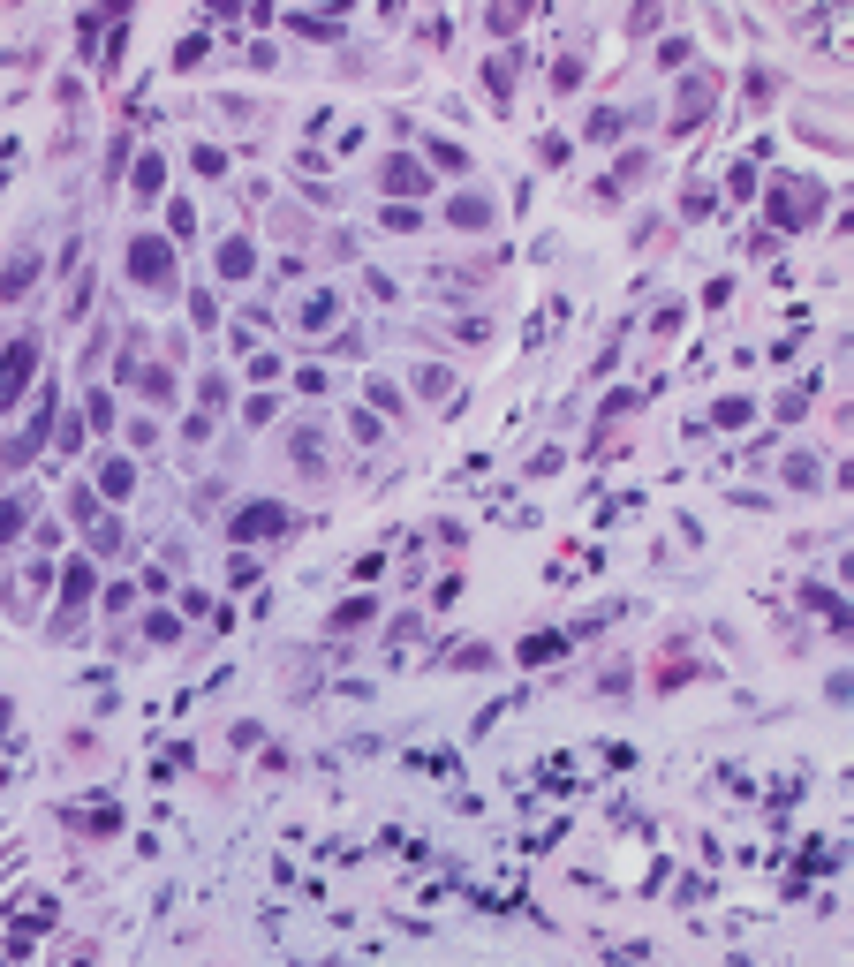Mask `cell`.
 I'll return each mask as SVG.
<instances>
[{
    "instance_id": "1",
    "label": "cell",
    "mask_w": 854,
    "mask_h": 967,
    "mask_svg": "<svg viewBox=\"0 0 854 967\" xmlns=\"http://www.w3.org/2000/svg\"><path fill=\"white\" fill-rule=\"evenodd\" d=\"M129 280L137 288H174V235H137L129 242Z\"/></svg>"
},
{
    "instance_id": "2",
    "label": "cell",
    "mask_w": 854,
    "mask_h": 967,
    "mask_svg": "<svg viewBox=\"0 0 854 967\" xmlns=\"http://www.w3.org/2000/svg\"><path fill=\"white\" fill-rule=\"evenodd\" d=\"M295 514L280 507V499H250V507H235V522H227V537L235 544H265V537H288Z\"/></svg>"
},
{
    "instance_id": "3",
    "label": "cell",
    "mask_w": 854,
    "mask_h": 967,
    "mask_svg": "<svg viewBox=\"0 0 854 967\" xmlns=\"http://www.w3.org/2000/svg\"><path fill=\"white\" fill-rule=\"evenodd\" d=\"M38 378V333H23V340H8L0 348V416L23 401V386Z\"/></svg>"
},
{
    "instance_id": "4",
    "label": "cell",
    "mask_w": 854,
    "mask_h": 967,
    "mask_svg": "<svg viewBox=\"0 0 854 967\" xmlns=\"http://www.w3.org/2000/svg\"><path fill=\"white\" fill-rule=\"evenodd\" d=\"M38 265H46V257H38L31 242H23V250L8 257V272H0V303H23V288L38 280Z\"/></svg>"
},
{
    "instance_id": "5",
    "label": "cell",
    "mask_w": 854,
    "mask_h": 967,
    "mask_svg": "<svg viewBox=\"0 0 854 967\" xmlns=\"http://www.w3.org/2000/svg\"><path fill=\"white\" fill-rule=\"evenodd\" d=\"M91 484H99V499H129V492H137V461H129V454H106Z\"/></svg>"
},
{
    "instance_id": "6",
    "label": "cell",
    "mask_w": 854,
    "mask_h": 967,
    "mask_svg": "<svg viewBox=\"0 0 854 967\" xmlns=\"http://www.w3.org/2000/svg\"><path fill=\"white\" fill-rule=\"evenodd\" d=\"M409 189L424 197V189H431V174H424V159L393 152V159H386V197H409Z\"/></svg>"
},
{
    "instance_id": "7",
    "label": "cell",
    "mask_w": 854,
    "mask_h": 967,
    "mask_svg": "<svg viewBox=\"0 0 854 967\" xmlns=\"http://www.w3.org/2000/svg\"><path fill=\"white\" fill-rule=\"evenodd\" d=\"M31 514H38V499L31 492H16V499H0V552H8V544L23 537V529H31Z\"/></svg>"
},
{
    "instance_id": "8",
    "label": "cell",
    "mask_w": 854,
    "mask_h": 967,
    "mask_svg": "<svg viewBox=\"0 0 854 967\" xmlns=\"http://www.w3.org/2000/svg\"><path fill=\"white\" fill-rule=\"evenodd\" d=\"M250 272H257V250H250V242H220V280H250Z\"/></svg>"
},
{
    "instance_id": "9",
    "label": "cell",
    "mask_w": 854,
    "mask_h": 967,
    "mask_svg": "<svg viewBox=\"0 0 854 967\" xmlns=\"http://www.w3.org/2000/svg\"><path fill=\"white\" fill-rule=\"evenodd\" d=\"M333 318H341V295H310L295 325H303V333H318V325H333Z\"/></svg>"
},
{
    "instance_id": "10",
    "label": "cell",
    "mask_w": 854,
    "mask_h": 967,
    "mask_svg": "<svg viewBox=\"0 0 854 967\" xmlns=\"http://www.w3.org/2000/svg\"><path fill=\"white\" fill-rule=\"evenodd\" d=\"M129 189H137V197H159V189H167V159H137V182H129Z\"/></svg>"
},
{
    "instance_id": "11",
    "label": "cell",
    "mask_w": 854,
    "mask_h": 967,
    "mask_svg": "<svg viewBox=\"0 0 854 967\" xmlns=\"http://www.w3.org/2000/svg\"><path fill=\"white\" fill-rule=\"evenodd\" d=\"M454 227H492V204L469 189V197H454Z\"/></svg>"
},
{
    "instance_id": "12",
    "label": "cell",
    "mask_w": 854,
    "mask_h": 967,
    "mask_svg": "<svg viewBox=\"0 0 854 967\" xmlns=\"http://www.w3.org/2000/svg\"><path fill=\"white\" fill-rule=\"evenodd\" d=\"M711 424H718V431H741V424H749V401H741V393H726V401L711 408Z\"/></svg>"
},
{
    "instance_id": "13",
    "label": "cell",
    "mask_w": 854,
    "mask_h": 967,
    "mask_svg": "<svg viewBox=\"0 0 854 967\" xmlns=\"http://www.w3.org/2000/svg\"><path fill=\"white\" fill-rule=\"evenodd\" d=\"M61 590H69V605H84V597H91V567L69 560V567H61Z\"/></svg>"
},
{
    "instance_id": "14",
    "label": "cell",
    "mask_w": 854,
    "mask_h": 967,
    "mask_svg": "<svg viewBox=\"0 0 854 967\" xmlns=\"http://www.w3.org/2000/svg\"><path fill=\"white\" fill-rule=\"evenodd\" d=\"M371 612H378V605H371V597H348V605H341V612H333V628H363V620H371Z\"/></svg>"
},
{
    "instance_id": "15",
    "label": "cell",
    "mask_w": 854,
    "mask_h": 967,
    "mask_svg": "<svg viewBox=\"0 0 854 967\" xmlns=\"http://www.w3.org/2000/svg\"><path fill=\"white\" fill-rule=\"evenodd\" d=\"M545 658H560V635H530L522 643V665H545Z\"/></svg>"
},
{
    "instance_id": "16",
    "label": "cell",
    "mask_w": 854,
    "mask_h": 967,
    "mask_svg": "<svg viewBox=\"0 0 854 967\" xmlns=\"http://www.w3.org/2000/svg\"><path fill=\"white\" fill-rule=\"evenodd\" d=\"M786 484H794V492H817V461L794 454V461H786Z\"/></svg>"
},
{
    "instance_id": "17",
    "label": "cell",
    "mask_w": 854,
    "mask_h": 967,
    "mask_svg": "<svg viewBox=\"0 0 854 967\" xmlns=\"http://www.w3.org/2000/svg\"><path fill=\"white\" fill-rule=\"evenodd\" d=\"M84 424H91V431H114V401H106V393H91V408H84Z\"/></svg>"
},
{
    "instance_id": "18",
    "label": "cell",
    "mask_w": 854,
    "mask_h": 967,
    "mask_svg": "<svg viewBox=\"0 0 854 967\" xmlns=\"http://www.w3.org/2000/svg\"><path fill=\"white\" fill-rule=\"evenodd\" d=\"M454 665H462V673H484V665H499V658L484 643H469V650H454Z\"/></svg>"
},
{
    "instance_id": "19",
    "label": "cell",
    "mask_w": 854,
    "mask_h": 967,
    "mask_svg": "<svg viewBox=\"0 0 854 967\" xmlns=\"http://www.w3.org/2000/svg\"><path fill=\"white\" fill-rule=\"evenodd\" d=\"M8 718H16V703H8V696H0V741H8Z\"/></svg>"
}]
</instances>
